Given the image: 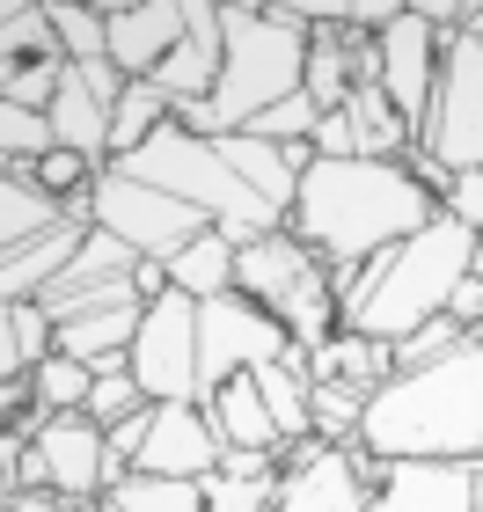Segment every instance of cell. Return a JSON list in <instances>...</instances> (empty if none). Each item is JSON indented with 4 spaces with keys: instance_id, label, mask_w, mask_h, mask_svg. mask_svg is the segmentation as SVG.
<instances>
[{
    "instance_id": "6da1fadb",
    "label": "cell",
    "mask_w": 483,
    "mask_h": 512,
    "mask_svg": "<svg viewBox=\"0 0 483 512\" xmlns=\"http://www.w3.org/2000/svg\"><path fill=\"white\" fill-rule=\"evenodd\" d=\"M308 161L315 147H271V139H249V132L198 139L169 118L132 154L103 161L96 191H88V220L147 264H169L198 235H227L242 249L286 227Z\"/></svg>"
},
{
    "instance_id": "2e32d148",
    "label": "cell",
    "mask_w": 483,
    "mask_h": 512,
    "mask_svg": "<svg viewBox=\"0 0 483 512\" xmlns=\"http://www.w3.org/2000/svg\"><path fill=\"white\" fill-rule=\"evenodd\" d=\"M30 447L44 454V483L66 505H96L103 498V425L88 410H59L30 432Z\"/></svg>"
},
{
    "instance_id": "7a4b0ae2",
    "label": "cell",
    "mask_w": 483,
    "mask_h": 512,
    "mask_svg": "<svg viewBox=\"0 0 483 512\" xmlns=\"http://www.w3.org/2000/svg\"><path fill=\"white\" fill-rule=\"evenodd\" d=\"M425 220H440V198L403 161H308L286 235H301L330 271H352L388 242L418 235Z\"/></svg>"
},
{
    "instance_id": "f546056e",
    "label": "cell",
    "mask_w": 483,
    "mask_h": 512,
    "mask_svg": "<svg viewBox=\"0 0 483 512\" xmlns=\"http://www.w3.org/2000/svg\"><path fill=\"white\" fill-rule=\"evenodd\" d=\"M88 388H96V366H81V359H66V352H52L44 366H30V410H37V417L81 410Z\"/></svg>"
},
{
    "instance_id": "277c9868",
    "label": "cell",
    "mask_w": 483,
    "mask_h": 512,
    "mask_svg": "<svg viewBox=\"0 0 483 512\" xmlns=\"http://www.w3.org/2000/svg\"><path fill=\"white\" fill-rule=\"evenodd\" d=\"M469 256H476V235L462 220L440 213V220H425L418 235H403V242H388L381 256H366V264L330 271L337 330L403 344L418 322L447 315V293L469 278Z\"/></svg>"
},
{
    "instance_id": "ffe728a7",
    "label": "cell",
    "mask_w": 483,
    "mask_h": 512,
    "mask_svg": "<svg viewBox=\"0 0 483 512\" xmlns=\"http://www.w3.org/2000/svg\"><path fill=\"white\" fill-rule=\"evenodd\" d=\"M213 81H220V8L213 0H191V30H183V44L154 66V88L169 103H205Z\"/></svg>"
},
{
    "instance_id": "5bb4252c",
    "label": "cell",
    "mask_w": 483,
    "mask_h": 512,
    "mask_svg": "<svg viewBox=\"0 0 483 512\" xmlns=\"http://www.w3.org/2000/svg\"><path fill=\"white\" fill-rule=\"evenodd\" d=\"M374 52H381V96L396 103V118L418 139L425 118H432V88H440V30H432L418 8H403L374 37Z\"/></svg>"
},
{
    "instance_id": "603a6c76",
    "label": "cell",
    "mask_w": 483,
    "mask_h": 512,
    "mask_svg": "<svg viewBox=\"0 0 483 512\" xmlns=\"http://www.w3.org/2000/svg\"><path fill=\"white\" fill-rule=\"evenodd\" d=\"M388 374H396V344H381V337L337 330L330 344H315V352H308V381H352L359 395H374Z\"/></svg>"
},
{
    "instance_id": "f1b7e54d",
    "label": "cell",
    "mask_w": 483,
    "mask_h": 512,
    "mask_svg": "<svg viewBox=\"0 0 483 512\" xmlns=\"http://www.w3.org/2000/svg\"><path fill=\"white\" fill-rule=\"evenodd\" d=\"M359 410H366V395L352 381H308V432L322 439V447H352L359 439Z\"/></svg>"
},
{
    "instance_id": "4fadbf2b",
    "label": "cell",
    "mask_w": 483,
    "mask_h": 512,
    "mask_svg": "<svg viewBox=\"0 0 483 512\" xmlns=\"http://www.w3.org/2000/svg\"><path fill=\"white\" fill-rule=\"evenodd\" d=\"M118 96H125V74L110 59H96V66H66L59 74V96H52V147H66V154H81L88 169L103 176V161H110V110H118Z\"/></svg>"
},
{
    "instance_id": "4dcf8cb0",
    "label": "cell",
    "mask_w": 483,
    "mask_h": 512,
    "mask_svg": "<svg viewBox=\"0 0 483 512\" xmlns=\"http://www.w3.org/2000/svg\"><path fill=\"white\" fill-rule=\"evenodd\" d=\"M0 154H8L15 169L44 161L52 154V118H44V110H22V103H0Z\"/></svg>"
},
{
    "instance_id": "d4e9b609",
    "label": "cell",
    "mask_w": 483,
    "mask_h": 512,
    "mask_svg": "<svg viewBox=\"0 0 483 512\" xmlns=\"http://www.w3.org/2000/svg\"><path fill=\"white\" fill-rule=\"evenodd\" d=\"M161 271H169V286H176V293H191V300H220V293H235V242H227V235H198V242H183Z\"/></svg>"
},
{
    "instance_id": "ac0fdd59",
    "label": "cell",
    "mask_w": 483,
    "mask_h": 512,
    "mask_svg": "<svg viewBox=\"0 0 483 512\" xmlns=\"http://www.w3.org/2000/svg\"><path fill=\"white\" fill-rule=\"evenodd\" d=\"M140 476H183V483H205L220 469V432L198 403H154V425H147V447L132 461Z\"/></svg>"
},
{
    "instance_id": "e0dca14e",
    "label": "cell",
    "mask_w": 483,
    "mask_h": 512,
    "mask_svg": "<svg viewBox=\"0 0 483 512\" xmlns=\"http://www.w3.org/2000/svg\"><path fill=\"white\" fill-rule=\"evenodd\" d=\"M366 512H476V454L469 461H381Z\"/></svg>"
},
{
    "instance_id": "f35d334b",
    "label": "cell",
    "mask_w": 483,
    "mask_h": 512,
    "mask_svg": "<svg viewBox=\"0 0 483 512\" xmlns=\"http://www.w3.org/2000/svg\"><path fill=\"white\" fill-rule=\"evenodd\" d=\"M22 374V352H15V315H8V300H0V381H15Z\"/></svg>"
},
{
    "instance_id": "4316f807",
    "label": "cell",
    "mask_w": 483,
    "mask_h": 512,
    "mask_svg": "<svg viewBox=\"0 0 483 512\" xmlns=\"http://www.w3.org/2000/svg\"><path fill=\"white\" fill-rule=\"evenodd\" d=\"M176 118V103L161 96L154 81H125V96H118V110H110V161L118 154H132L140 139H154L161 125Z\"/></svg>"
},
{
    "instance_id": "30bf717a",
    "label": "cell",
    "mask_w": 483,
    "mask_h": 512,
    "mask_svg": "<svg viewBox=\"0 0 483 512\" xmlns=\"http://www.w3.org/2000/svg\"><path fill=\"white\" fill-rule=\"evenodd\" d=\"M286 352H293L286 322L264 315L257 300H242V293L198 300V403H205L220 381L249 374V366H271V359H286Z\"/></svg>"
},
{
    "instance_id": "1f68e13d",
    "label": "cell",
    "mask_w": 483,
    "mask_h": 512,
    "mask_svg": "<svg viewBox=\"0 0 483 512\" xmlns=\"http://www.w3.org/2000/svg\"><path fill=\"white\" fill-rule=\"evenodd\" d=\"M147 403V388L140 381H132V366L118 359V366H96V388H88V417H96V425H118V417H132V410H140Z\"/></svg>"
},
{
    "instance_id": "7bdbcfd3",
    "label": "cell",
    "mask_w": 483,
    "mask_h": 512,
    "mask_svg": "<svg viewBox=\"0 0 483 512\" xmlns=\"http://www.w3.org/2000/svg\"><path fill=\"white\" fill-rule=\"evenodd\" d=\"M0 176H15V161H8V154H0Z\"/></svg>"
},
{
    "instance_id": "d6986e66",
    "label": "cell",
    "mask_w": 483,
    "mask_h": 512,
    "mask_svg": "<svg viewBox=\"0 0 483 512\" xmlns=\"http://www.w3.org/2000/svg\"><path fill=\"white\" fill-rule=\"evenodd\" d=\"M110 22V66L125 81H154V66L191 30V0H140V8H103Z\"/></svg>"
},
{
    "instance_id": "484cf974",
    "label": "cell",
    "mask_w": 483,
    "mask_h": 512,
    "mask_svg": "<svg viewBox=\"0 0 483 512\" xmlns=\"http://www.w3.org/2000/svg\"><path fill=\"white\" fill-rule=\"evenodd\" d=\"M88 512H205V483H183V476H140V469H132L118 491H103Z\"/></svg>"
},
{
    "instance_id": "8fae6325",
    "label": "cell",
    "mask_w": 483,
    "mask_h": 512,
    "mask_svg": "<svg viewBox=\"0 0 483 512\" xmlns=\"http://www.w3.org/2000/svg\"><path fill=\"white\" fill-rule=\"evenodd\" d=\"M125 366L147 388V403H198V300L176 286L161 300H147Z\"/></svg>"
},
{
    "instance_id": "7402d4cb",
    "label": "cell",
    "mask_w": 483,
    "mask_h": 512,
    "mask_svg": "<svg viewBox=\"0 0 483 512\" xmlns=\"http://www.w3.org/2000/svg\"><path fill=\"white\" fill-rule=\"evenodd\" d=\"M198 410L213 417L220 447H279V425H271V410H264V395H257V374H235V381H220V388L205 395Z\"/></svg>"
},
{
    "instance_id": "836d02e7",
    "label": "cell",
    "mask_w": 483,
    "mask_h": 512,
    "mask_svg": "<svg viewBox=\"0 0 483 512\" xmlns=\"http://www.w3.org/2000/svg\"><path fill=\"white\" fill-rule=\"evenodd\" d=\"M469 330L454 315H432V322H418V330H410L403 344H396V374H418V366H432V359H447L454 344H462Z\"/></svg>"
},
{
    "instance_id": "8d00e7d4",
    "label": "cell",
    "mask_w": 483,
    "mask_h": 512,
    "mask_svg": "<svg viewBox=\"0 0 483 512\" xmlns=\"http://www.w3.org/2000/svg\"><path fill=\"white\" fill-rule=\"evenodd\" d=\"M308 147H315V161H359V139H352V118H344V110H322Z\"/></svg>"
},
{
    "instance_id": "cb8c5ba5",
    "label": "cell",
    "mask_w": 483,
    "mask_h": 512,
    "mask_svg": "<svg viewBox=\"0 0 483 512\" xmlns=\"http://www.w3.org/2000/svg\"><path fill=\"white\" fill-rule=\"evenodd\" d=\"M344 118H352V139H359V161H403L418 139H410V125L396 118V103L381 96V81L374 88H352L344 96Z\"/></svg>"
},
{
    "instance_id": "3957f363",
    "label": "cell",
    "mask_w": 483,
    "mask_h": 512,
    "mask_svg": "<svg viewBox=\"0 0 483 512\" xmlns=\"http://www.w3.org/2000/svg\"><path fill=\"white\" fill-rule=\"evenodd\" d=\"M359 447L381 461H469L483 454V337H462L418 374H388L359 410Z\"/></svg>"
},
{
    "instance_id": "60d3db41",
    "label": "cell",
    "mask_w": 483,
    "mask_h": 512,
    "mask_svg": "<svg viewBox=\"0 0 483 512\" xmlns=\"http://www.w3.org/2000/svg\"><path fill=\"white\" fill-rule=\"evenodd\" d=\"M454 30H462V37H476V44H483V0H462V15H454Z\"/></svg>"
},
{
    "instance_id": "52a82bcc",
    "label": "cell",
    "mask_w": 483,
    "mask_h": 512,
    "mask_svg": "<svg viewBox=\"0 0 483 512\" xmlns=\"http://www.w3.org/2000/svg\"><path fill=\"white\" fill-rule=\"evenodd\" d=\"M88 205L44 198L30 176H0V300H37L88 242Z\"/></svg>"
},
{
    "instance_id": "74e56055",
    "label": "cell",
    "mask_w": 483,
    "mask_h": 512,
    "mask_svg": "<svg viewBox=\"0 0 483 512\" xmlns=\"http://www.w3.org/2000/svg\"><path fill=\"white\" fill-rule=\"evenodd\" d=\"M447 315H454V322H462V330H469V337H483V278H476V271H469V278H462V286H454V293H447Z\"/></svg>"
},
{
    "instance_id": "e575fe53",
    "label": "cell",
    "mask_w": 483,
    "mask_h": 512,
    "mask_svg": "<svg viewBox=\"0 0 483 512\" xmlns=\"http://www.w3.org/2000/svg\"><path fill=\"white\" fill-rule=\"evenodd\" d=\"M8 315H15V352H22V374H30V366H44V359L59 352V330H52V315H44L37 300H15Z\"/></svg>"
},
{
    "instance_id": "ab89813d",
    "label": "cell",
    "mask_w": 483,
    "mask_h": 512,
    "mask_svg": "<svg viewBox=\"0 0 483 512\" xmlns=\"http://www.w3.org/2000/svg\"><path fill=\"white\" fill-rule=\"evenodd\" d=\"M8 512H88V505H66L59 491H22V498H8Z\"/></svg>"
},
{
    "instance_id": "7c38bea8",
    "label": "cell",
    "mask_w": 483,
    "mask_h": 512,
    "mask_svg": "<svg viewBox=\"0 0 483 512\" xmlns=\"http://www.w3.org/2000/svg\"><path fill=\"white\" fill-rule=\"evenodd\" d=\"M66 74V52L44 22V0H0V103L52 110Z\"/></svg>"
},
{
    "instance_id": "8992f818",
    "label": "cell",
    "mask_w": 483,
    "mask_h": 512,
    "mask_svg": "<svg viewBox=\"0 0 483 512\" xmlns=\"http://www.w3.org/2000/svg\"><path fill=\"white\" fill-rule=\"evenodd\" d=\"M140 264H147V256H132L118 235L88 227V242L74 249V264H66L52 286L37 293V308L52 315L66 359H81V366H118V359L132 352L140 315H147Z\"/></svg>"
},
{
    "instance_id": "9a60e30c",
    "label": "cell",
    "mask_w": 483,
    "mask_h": 512,
    "mask_svg": "<svg viewBox=\"0 0 483 512\" xmlns=\"http://www.w3.org/2000/svg\"><path fill=\"white\" fill-rule=\"evenodd\" d=\"M279 461H286V476H279L271 512H366V483L352 476V454L344 447L293 439V447H279Z\"/></svg>"
},
{
    "instance_id": "d6a6232c",
    "label": "cell",
    "mask_w": 483,
    "mask_h": 512,
    "mask_svg": "<svg viewBox=\"0 0 483 512\" xmlns=\"http://www.w3.org/2000/svg\"><path fill=\"white\" fill-rule=\"evenodd\" d=\"M315 125H322V110H315L308 96H286V103H271L264 118L249 125V139H271V147H308Z\"/></svg>"
},
{
    "instance_id": "44dd1931",
    "label": "cell",
    "mask_w": 483,
    "mask_h": 512,
    "mask_svg": "<svg viewBox=\"0 0 483 512\" xmlns=\"http://www.w3.org/2000/svg\"><path fill=\"white\" fill-rule=\"evenodd\" d=\"M279 476V447H220V469L205 476V512H271Z\"/></svg>"
},
{
    "instance_id": "83f0119b",
    "label": "cell",
    "mask_w": 483,
    "mask_h": 512,
    "mask_svg": "<svg viewBox=\"0 0 483 512\" xmlns=\"http://www.w3.org/2000/svg\"><path fill=\"white\" fill-rule=\"evenodd\" d=\"M44 22H52V37H59L66 66H96V59H110V22H103V8H74V0H44Z\"/></svg>"
},
{
    "instance_id": "9c48e42d",
    "label": "cell",
    "mask_w": 483,
    "mask_h": 512,
    "mask_svg": "<svg viewBox=\"0 0 483 512\" xmlns=\"http://www.w3.org/2000/svg\"><path fill=\"white\" fill-rule=\"evenodd\" d=\"M418 154H432L447 176L483 169V44L462 30L440 37V88H432V118L418 132Z\"/></svg>"
},
{
    "instance_id": "5b68a950",
    "label": "cell",
    "mask_w": 483,
    "mask_h": 512,
    "mask_svg": "<svg viewBox=\"0 0 483 512\" xmlns=\"http://www.w3.org/2000/svg\"><path fill=\"white\" fill-rule=\"evenodd\" d=\"M301 59H308V22H279L257 0L220 8V81L205 103H176V125L198 139L249 132L271 103L301 96Z\"/></svg>"
},
{
    "instance_id": "ba28073f",
    "label": "cell",
    "mask_w": 483,
    "mask_h": 512,
    "mask_svg": "<svg viewBox=\"0 0 483 512\" xmlns=\"http://www.w3.org/2000/svg\"><path fill=\"white\" fill-rule=\"evenodd\" d=\"M235 293L257 300L264 315L286 322V337L315 352V344L337 337V300H330V264L301 242V235H264V242H242L235 249Z\"/></svg>"
},
{
    "instance_id": "d590c367",
    "label": "cell",
    "mask_w": 483,
    "mask_h": 512,
    "mask_svg": "<svg viewBox=\"0 0 483 512\" xmlns=\"http://www.w3.org/2000/svg\"><path fill=\"white\" fill-rule=\"evenodd\" d=\"M440 213H447V220H462L469 235H483V169H462V176H447V191H440Z\"/></svg>"
},
{
    "instance_id": "b9f144b4",
    "label": "cell",
    "mask_w": 483,
    "mask_h": 512,
    "mask_svg": "<svg viewBox=\"0 0 483 512\" xmlns=\"http://www.w3.org/2000/svg\"><path fill=\"white\" fill-rule=\"evenodd\" d=\"M469 271H476V278H483V235H476V256H469Z\"/></svg>"
}]
</instances>
